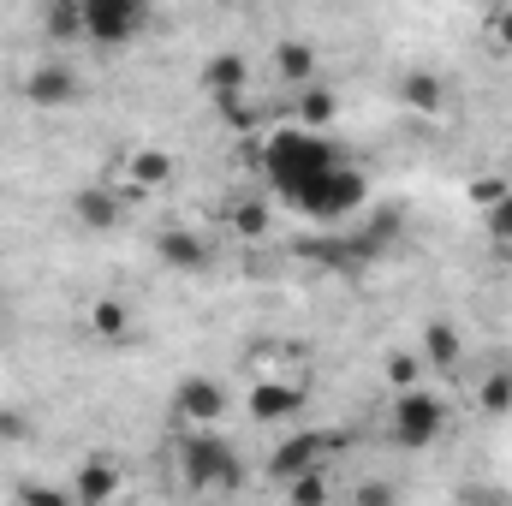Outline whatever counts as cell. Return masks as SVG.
<instances>
[{
  "mask_svg": "<svg viewBox=\"0 0 512 506\" xmlns=\"http://www.w3.org/2000/svg\"><path fill=\"white\" fill-rule=\"evenodd\" d=\"M334 167H340V149H334V137H322V131L280 126V131L262 137V179L280 191V203L298 197L304 185H316V179L334 173Z\"/></svg>",
  "mask_w": 512,
  "mask_h": 506,
  "instance_id": "cell-1",
  "label": "cell"
},
{
  "mask_svg": "<svg viewBox=\"0 0 512 506\" xmlns=\"http://www.w3.org/2000/svg\"><path fill=\"white\" fill-rule=\"evenodd\" d=\"M173 465H179V483H185L191 495H233V489H245V477H251L245 453H239L221 429H185L179 447H173Z\"/></svg>",
  "mask_w": 512,
  "mask_h": 506,
  "instance_id": "cell-2",
  "label": "cell"
},
{
  "mask_svg": "<svg viewBox=\"0 0 512 506\" xmlns=\"http://www.w3.org/2000/svg\"><path fill=\"white\" fill-rule=\"evenodd\" d=\"M364 197H370V179H364L352 161H340L334 173H322L316 185H304L298 197H286V209H298V215H304V221H316V227H334V221L358 215V209H364Z\"/></svg>",
  "mask_w": 512,
  "mask_h": 506,
  "instance_id": "cell-3",
  "label": "cell"
},
{
  "mask_svg": "<svg viewBox=\"0 0 512 506\" xmlns=\"http://www.w3.org/2000/svg\"><path fill=\"white\" fill-rule=\"evenodd\" d=\"M441 435H447V399H441V393H429V387L393 393V405H387V441H393V447L429 453Z\"/></svg>",
  "mask_w": 512,
  "mask_h": 506,
  "instance_id": "cell-4",
  "label": "cell"
},
{
  "mask_svg": "<svg viewBox=\"0 0 512 506\" xmlns=\"http://www.w3.org/2000/svg\"><path fill=\"white\" fill-rule=\"evenodd\" d=\"M143 24H149V6L143 0H84V42L102 48V54L137 42Z\"/></svg>",
  "mask_w": 512,
  "mask_h": 506,
  "instance_id": "cell-5",
  "label": "cell"
},
{
  "mask_svg": "<svg viewBox=\"0 0 512 506\" xmlns=\"http://www.w3.org/2000/svg\"><path fill=\"white\" fill-rule=\"evenodd\" d=\"M322 459H328V435H316V429H286L280 435V447L268 453V483H298V477H310V471H322Z\"/></svg>",
  "mask_w": 512,
  "mask_h": 506,
  "instance_id": "cell-6",
  "label": "cell"
},
{
  "mask_svg": "<svg viewBox=\"0 0 512 506\" xmlns=\"http://www.w3.org/2000/svg\"><path fill=\"white\" fill-rule=\"evenodd\" d=\"M227 417V387L215 376H185L173 387V423L185 429H221Z\"/></svg>",
  "mask_w": 512,
  "mask_h": 506,
  "instance_id": "cell-7",
  "label": "cell"
},
{
  "mask_svg": "<svg viewBox=\"0 0 512 506\" xmlns=\"http://www.w3.org/2000/svg\"><path fill=\"white\" fill-rule=\"evenodd\" d=\"M78 96H84V78H78V66H66L60 54L24 72V102H30V108H42V114H54V108H72Z\"/></svg>",
  "mask_w": 512,
  "mask_h": 506,
  "instance_id": "cell-8",
  "label": "cell"
},
{
  "mask_svg": "<svg viewBox=\"0 0 512 506\" xmlns=\"http://www.w3.org/2000/svg\"><path fill=\"white\" fill-rule=\"evenodd\" d=\"M66 489H72V506H114L120 489H126V471H120V459L90 453V459L66 477Z\"/></svg>",
  "mask_w": 512,
  "mask_h": 506,
  "instance_id": "cell-9",
  "label": "cell"
},
{
  "mask_svg": "<svg viewBox=\"0 0 512 506\" xmlns=\"http://www.w3.org/2000/svg\"><path fill=\"white\" fill-rule=\"evenodd\" d=\"M245 411H251L262 429H280V423H292V417L304 411V387H298V381L262 376V381H251V399H245Z\"/></svg>",
  "mask_w": 512,
  "mask_h": 506,
  "instance_id": "cell-10",
  "label": "cell"
},
{
  "mask_svg": "<svg viewBox=\"0 0 512 506\" xmlns=\"http://www.w3.org/2000/svg\"><path fill=\"white\" fill-rule=\"evenodd\" d=\"M203 90H209V102H221L227 114L245 120V90H251V66H245V54H215V60L203 66Z\"/></svg>",
  "mask_w": 512,
  "mask_h": 506,
  "instance_id": "cell-11",
  "label": "cell"
},
{
  "mask_svg": "<svg viewBox=\"0 0 512 506\" xmlns=\"http://www.w3.org/2000/svg\"><path fill=\"white\" fill-rule=\"evenodd\" d=\"M120 215H126V203H120L114 185H78V191H72V221H78L84 233H114Z\"/></svg>",
  "mask_w": 512,
  "mask_h": 506,
  "instance_id": "cell-12",
  "label": "cell"
},
{
  "mask_svg": "<svg viewBox=\"0 0 512 506\" xmlns=\"http://www.w3.org/2000/svg\"><path fill=\"white\" fill-rule=\"evenodd\" d=\"M167 179H173V155H167L161 143H137L126 155V185H120V191H126V197H149V191H161Z\"/></svg>",
  "mask_w": 512,
  "mask_h": 506,
  "instance_id": "cell-13",
  "label": "cell"
},
{
  "mask_svg": "<svg viewBox=\"0 0 512 506\" xmlns=\"http://www.w3.org/2000/svg\"><path fill=\"white\" fill-rule=\"evenodd\" d=\"M155 256H161V268H173V274H197V268H209V239L191 233V227H161V233H155Z\"/></svg>",
  "mask_w": 512,
  "mask_h": 506,
  "instance_id": "cell-14",
  "label": "cell"
},
{
  "mask_svg": "<svg viewBox=\"0 0 512 506\" xmlns=\"http://www.w3.org/2000/svg\"><path fill=\"white\" fill-rule=\"evenodd\" d=\"M42 36H48L54 48L84 42V0H48V6H42Z\"/></svg>",
  "mask_w": 512,
  "mask_h": 506,
  "instance_id": "cell-15",
  "label": "cell"
},
{
  "mask_svg": "<svg viewBox=\"0 0 512 506\" xmlns=\"http://www.w3.org/2000/svg\"><path fill=\"white\" fill-rule=\"evenodd\" d=\"M399 102H405L411 114H441V108H447V84H441L435 72H405V78H399Z\"/></svg>",
  "mask_w": 512,
  "mask_h": 506,
  "instance_id": "cell-16",
  "label": "cell"
},
{
  "mask_svg": "<svg viewBox=\"0 0 512 506\" xmlns=\"http://www.w3.org/2000/svg\"><path fill=\"white\" fill-rule=\"evenodd\" d=\"M459 358H465L459 328H453V322H429V328H423V364H429V370H459Z\"/></svg>",
  "mask_w": 512,
  "mask_h": 506,
  "instance_id": "cell-17",
  "label": "cell"
},
{
  "mask_svg": "<svg viewBox=\"0 0 512 506\" xmlns=\"http://www.w3.org/2000/svg\"><path fill=\"white\" fill-rule=\"evenodd\" d=\"M274 72H280V84H292V90L316 84V48H310V42H280V48H274Z\"/></svg>",
  "mask_w": 512,
  "mask_h": 506,
  "instance_id": "cell-18",
  "label": "cell"
},
{
  "mask_svg": "<svg viewBox=\"0 0 512 506\" xmlns=\"http://www.w3.org/2000/svg\"><path fill=\"white\" fill-rule=\"evenodd\" d=\"M334 114H340V102H334L328 84H304V90H298V126L304 131H322V137H328Z\"/></svg>",
  "mask_w": 512,
  "mask_h": 506,
  "instance_id": "cell-19",
  "label": "cell"
},
{
  "mask_svg": "<svg viewBox=\"0 0 512 506\" xmlns=\"http://www.w3.org/2000/svg\"><path fill=\"white\" fill-rule=\"evenodd\" d=\"M90 334L108 340V346H114V340H131V310L120 298H96V304H90Z\"/></svg>",
  "mask_w": 512,
  "mask_h": 506,
  "instance_id": "cell-20",
  "label": "cell"
},
{
  "mask_svg": "<svg viewBox=\"0 0 512 506\" xmlns=\"http://www.w3.org/2000/svg\"><path fill=\"white\" fill-rule=\"evenodd\" d=\"M268 221H274V209H268L256 191L233 203V233H239V239H262V233H268Z\"/></svg>",
  "mask_w": 512,
  "mask_h": 506,
  "instance_id": "cell-21",
  "label": "cell"
},
{
  "mask_svg": "<svg viewBox=\"0 0 512 506\" xmlns=\"http://www.w3.org/2000/svg\"><path fill=\"white\" fill-rule=\"evenodd\" d=\"M328 501H334V483H328V471H310V477L286 483V506H328Z\"/></svg>",
  "mask_w": 512,
  "mask_h": 506,
  "instance_id": "cell-22",
  "label": "cell"
},
{
  "mask_svg": "<svg viewBox=\"0 0 512 506\" xmlns=\"http://www.w3.org/2000/svg\"><path fill=\"white\" fill-rule=\"evenodd\" d=\"M387 381H393V393L423 387V358H417V352H393V358H387Z\"/></svg>",
  "mask_w": 512,
  "mask_h": 506,
  "instance_id": "cell-23",
  "label": "cell"
},
{
  "mask_svg": "<svg viewBox=\"0 0 512 506\" xmlns=\"http://www.w3.org/2000/svg\"><path fill=\"white\" fill-rule=\"evenodd\" d=\"M477 405H483V411H495V417H507V411H512V370H501V376L483 381V387H477Z\"/></svg>",
  "mask_w": 512,
  "mask_h": 506,
  "instance_id": "cell-24",
  "label": "cell"
},
{
  "mask_svg": "<svg viewBox=\"0 0 512 506\" xmlns=\"http://www.w3.org/2000/svg\"><path fill=\"white\" fill-rule=\"evenodd\" d=\"M507 191H512V179H501V173H483V179H471V203H477L483 215H489V209H495Z\"/></svg>",
  "mask_w": 512,
  "mask_h": 506,
  "instance_id": "cell-25",
  "label": "cell"
},
{
  "mask_svg": "<svg viewBox=\"0 0 512 506\" xmlns=\"http://www.w3.org/2000/svg\"><path fill=\"white\" fill-rule=\"evenodd\" d=\"M18 506H72V489H54V483H18Z\"/></svg>",
  "mask_w": 512,
  "mask_h": 506,
  "instance_id": "cell-26",
  "label": "cell"
},
{
  "mask_svg": "<svg viewBox=\"0 0 512 506\" xmlns=\"http://www.w3.org/2000/svg\"><path fill=\"white\" fill-rule=\"evenodd\" d=\"M483 227H489V239H495V245H512V191L489 209V215H483Z\"/></svg>",
  "mask_w": 512,
  "mask_h": 506,
  "instance_id": "cell-27",
  "label": "cell"
},
{
  "mask_svg": "<svg viewBox=\"0 0 512 506\" xmlns=\"http://www.w3.org/2000/svg\"><path fill=\"white\" fill-rule=\"evenodd\" d=\"M352 506H399V489L393 483H358L352 489Z\"/></svg>",
  "mask_w": 512,
  "mask_h": 506,
  "instance_id": "cell-28",
  "label": "cell"
},
{
  "mask_svg": "<svg viewBox=\"0 0 512 506\" xmlns=\"http://www.w3.org/2000/svg\"><path fill=\"white\" fill-rule=\"evenodd\" d=\"M30 435V417L24 411H0V441H24Z\"/></svg>",
  "mask_w": 512,
  "mask_h": 506,
  "instance_id": "cell-29",
  "label": "cell"
},
{
  "mask_svg": "<svg viewBox=\"0 0 512 506\" xmlns=\"http://www.w3.org/2000/svg\"><path fill=\"white\" fill-rule=\"evenodd\" d=\"M489 36H495L501 48H512V6H495V12H489Z\"/></svg>",
  "mask_w": 512,
  "mask_h": 506,
  "instance_id": "cell-30",
  "label": "cell"
},
{
  "mask_svg": "<svg viewBox=\"0 0 512 506\" xmlns=\"http://www.w3.org/2000/svg\"><path fill=\"white\" fill-rule=\"evenodd\" d=\"M459 506H512V495H507V489H471Z\"/></svg>",
  "mask_w": 512,
  "mask_h": 506,
  "instance_id": "cell-31",
  "label": "cell"
}]
</instances>
